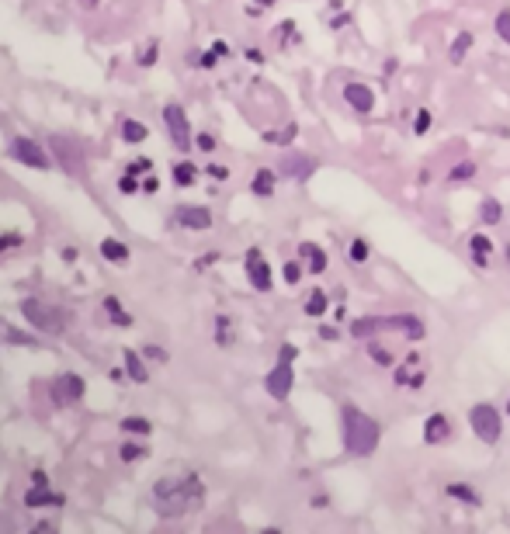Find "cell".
<instances>
[{"instance_id":"obj_6","label":"cell","mask_w":510,"mask_h":534,"mask_svg":"<svg viewBox=\"0 0 510 534\" xmlns=\"http://www.w3.org/2000/svg\"><path fill=\"white\" fill-rule=\"evenodd\" d=\"M163 122H167V129H170L174 146H177L181 153H188V149H191V129H188L184 108H181V104H167V108H163Z\"/></svg>"},{"instance_id":"obj_29","label":"cell","mask_w":510,"mask_h":534,"mask_svg":"<svg viewBox=\"0 0 510 534\" xmlns=\"http://www.w3.org/2000/svg\"><path fill=\"white\" fill-rule=\"evenodd\" d=\"M496 35H500L503 42H510V11H500V15H496Z\"/></svg>"},{"instance_id":"obj_34","label":"cell","mask_w":510,"mask_h":534,"mask_svg":"<svg viewBox=\"0 0 510 534\" xmlns=\"http://www.w3.org/2000/svg\"><path fill=\"white\" fill-rule=\"evenodd\" d=\"M143 454H146V448H139V444H125V448H122V458H125V461H136V458H143Z\"/></svg>"},{"instance_id":"obj_2","label":"cell","mask_w":510,"mask_h":534,"mask_svg":"<svg viewBox=\"0 0 510 534\" xmlns=\"http://www.w3.org/2000/svg\"><path fill=\"white\" fill-rule=\"evenodd\" d=\"M379 437H382V430H379V423L368 413H361L354 406L344 409V448L351 454H358V458L372 454L379 448Z\"/></svg>"},{"instance_id":"obj_10","label":"cell","mask_w":510,"mask_h":534,"mask_svg":"<svg viewBox=\"0 0 510 534\" xmlns=\"http://www.w3.org/2000/svg\"><path fill=\"white\" fill-rule=\"evenodd\" d=\"M246 275H250V285L257 292H271V267L261 257V250H246Z\"/></svg>"},{"instance_id":"obj_19","label":"cell","mask_w":510,"mask_h":534,"mask_svg":"<svg viewBox=\"0 0 510 534\" xmlns=\"http://www.w3.org/2000/svg\"><path fill=\"white\" fill-rule=\"evenodd\" d=\"M253 194H261V198H271L275 194V174L271 170H257V177H253Z\"/></svg>"},{"instance_id":"obj_40","label":"cell","mask_w":510,"mask_h":534,"mask_svg":"<svg viewBox=\"0 0 510 534\" xmlns=\"http://www.w3.org/2000/svg\"><path fill=\"white\" fill-rule=\"evenodd\" d=\"M278 358H282V361H295V347H292V344H285Z\"/></svg>"},{"instance_id":"obj_1","label":"cell","mask_w":510,"mask_h":534,"mask_svg":"<svg viewBox=\"0 0 510 534\" xmlns=\"http://www.w3.org/2000/svg\"><path fill=\"white\" fill-rule=\"evenodd\" d=\"M205 499V489L194 475H184V479H160L153 486V510L160 517H181L188 510H198Z\"/></svg>"},{"instance_id":"obj_39","label":"cell","mask_w":510,"mask_h":534,"mask_svg":"<svg viewBox=\"0 0 510 534\" xmlns=\"http://www.w3.org/2000/svg\"><path fill=\"white\" fill-rule=\"evenodd\" d=\"M118 187H122L125 194H132V191H136L139 184H136V177H122V181H118Z\"/></svg>"},{"instance_id":"obj_37","label":"cell","mask_w":510,"mask_h":534,"mask_svg":"<svg viewBox=\"0 0 510 534\" xmlns=\"http://www.w3.org/2000/svg\"><path fill=\"white\" fill-rule=\"evenodd\" d=\"M205 174H208L212 181H226V177H229V170H226V167H219V163H212V167H208Z\"/></svg>"},{"instance_id":"obj_38","label":"cell","mask_w":510,"mask_h":534,"mask_svg":"<svg viewBox=\"0 0 510 534\" xmlns=\"http://www.w3.org/2000/svg\"><path fill=\"white\" fill-rule=\"evenodd\" d=\"M21 243V236L18 232H11V236H0V250H11V246H18Z\"/></svg>"},{"instance_id":"obj_9","label":"cell","mask_w":510,"mask_h":534,"mask_svg":"<svg viewBox=\"0 0 510 534\" xmlns=\"http://www.w3.org/2000/svg\"><path fill=\"white\" fill-rule=\"evenodd\" d=\"M292 382H295L292 361H282V358H278V368H271V375L264 378L268 392H271L275 399H289V392H292Z\"/></svg>"},{"instance_id":"obj_27","label":"cell","mask_w":510,"mask_h":534,"mask_svg":"<svg viewBox=\"0 0 510 534\" xmlns=\"http://www.w3.org/2000/svg\"><path fill=\"white\" fill-rule=\"evenodd\" d=\"M375 330H379V320H354V326H351L354 337H372Z\"/></svg>"},{"instance_id":"obj_8","label":"cell","mask_w":510,"mask_h":534,"mask_svg":"<svg viewBox=\"0 0 510 534\" xmlns=\"http://www.w3.org/2000/svg\"><path fill=\"white\" fill-rule=\"evenodd\" d=\"M84 392H87V385H84L80 375H60V378L53 382V399H56L60 406H73V403H80Z\"/></svg>"},{"instance_id":"obj_32","label":"cell","mask_w":510,"mask_h":534,"mask_svg":"<svg viewBox=\"0 0 510 534\" xmlns=\"http://www.w3.org/2000/svg\"><path fill=\"white\" fill-rule=\"evenodd\" d=\"M122 427H125L129 434H132V430H136V434H146V430H149V420H143V416H129Z\"/></svg>"},{"instance_id":"obj_4","label":"cell","mask_w":510,"mask_h":534,"mask_svg":"<svg viewBox=\"0 0 510 534\" xmlns=\"http://www.w3.org/2000/svg\"><path fill=\"white\" fill-rule=\"evenodd\" d=\"M468 423H472V434H475L482 444H496V441H500L503 420H500V413H496L489 403H479V406H472V413H468Z\"/></svg>"},{"instance_id":"obj_3","label":"cell","mask_w":510,"mask_h":534,"mask_svg":"<svg viewBox=\"0 0 510 534\" xmlns=\"http://www.w3.org/2000/svg\"><path fill=\"white\" fill-rule=\"evenodd\" d=\"M21 313H25V320H28L32 326H39V330H46V333H60V330L66 326L63 309L46 306V302H39V299H25V302H21Z\"/></svg>"},{"instance_id":"obj_31","label":"cell","mask_w":510,"mask_h":534,"mask_svg":"<svg viewBox=\"0 0 510 534\" xmlns=\"http://www.w3.org/2000/svg\"><path fill=\"white\" fill-rule=\"evenodd\" d=\"M351 260H354V264H365V260H368V243H365V239H354V243H351Z\"/></svg>"},{"instance_id":"obj_18","label":"cell","mask_w":510,"mask_h":534,"mask_svg":"<svg viewBox=\"0 0 510 534\" xmlns=\"http://www.w3.org/2000/svg\"><path fill=\"white\" fill-rule=\"evenodd\" d=\"M60 503V496L49 492V486H32V492H25V506H49Z\"/></svg>"},{"instance_id":"obj_24","label":"cell","mask_w":510,"mask_h":534,"mask_svg":"<svg viewBox=\"0 0 510 534\" xmlns=\"http://www.w3.org/2000/svg\"><path fill=\"white\" fill-rule=\"evenodd\" d=\"M500 215H503V208H500V201H493V198H486V201H482V222H486V225H496V222H500Z\"/></svg>"},{"instance_id":"obj_42","label":"cell","mask_w":510,"mask_h":534,"mask_svg":"<svg viewBox=\"0 0 510 534\" xmlns=\"http://www.w3.org/2000/svg\"><path fill=\"white\" fill-rule=\"evenodd\" d=\"M146 358H156V361H167V354L160 347H146Z\"/></svg>"},{"instance_id":"obj_13","label":"cell","mask_w":510,"mask_h":534,"mask_svg":"<svg viewBox=\"0 0 510 534\" xmlns=\"http://www.w3.org/2000/svg\"><path fill=\"white\" fill-rule=\"evenodd\" d=\"M174 219H177L184 229H198V232L212 225V212H208V208H188V205H184V208L174 212Z\"/></svg>"},{"instance_id":"obj_16","label":"cell","mask_w":510,"mask_h":534,"mask_svg":"<svg viewBox=\"0 0 510 534\" xmlns=\"http://www.w3.org/2000/svg\"><path fill=\"white\" fill-rule=\"evenodd\" d=\"M468 246H472V260H475L479 267H486V264H489V253H493V246H489V239H486L482 232H475V236L468 239Z\"/></svg>"},{"instance_id":"obj_23","label":"cell","mask_w":510,"mask_h":534,"mask_svg":"<svg viewBox=\"0 0 510 534\" xmlns=\"http://www.w3.org/2000/svg\"><path fill=\"white\" fill-rule=\"evenodd\" d=\"M194 177H198V170H194L191 163H177V167H174V181H177L181 187H188V184H194Z\"/></svg>"},{"instance_id":"obj_14","label":"cell","mask_w":510,"mask_h":534,"mask_svg":"<svg viewBox=\"0 0 510 534\" xmlns=\"http://www.w3.org/2000/svg\"><path fill=\"white\" fill-rule=\"evenodd\" d=\"M448 434H451V423H448L444 413H434V416L424 423V441H427V444H441Z\"/></svg>"},{"instance_id":"obj_33","label":"cell","mask_w":510,"mask_h":534,"mask_svg":"<svg viewBox=\"0 0 510 534\" xmlns=\"http://www.w3.org/2000/svg\"><path fill=\"white\" fill-rule=\"evenodd\" d=\"M430 129V111H417V122H413V132L417 136H424Z\"/></svg>"},{"instance_id":"obj_22","label":"cell","mask_w":510,"mask_h":534,"mask_svg":"<svg viewBox=\"0 0 510 534\" xmlns=\"http://www.w3.org/2000/svg\"><path fill=\"white\" fill-rule=\"evenodd\" d=\"M122 136H125L129 142H143V139H146V125H143V122H132V118H129V122L122 125Z\"/></svg>"},{"instance_id":"obj_44","label":"cell","mask_w":510,"mask_h":534,"mask_svg":"<svg viewBox=\"0 0 510 534\" xmlns=\"http://www.w3.org/2000/svg\"><path fill=\"white\" fill-rule=\"evenodd\" d=\"M507 260H510V246H507Z\"/></svg>"},{"instance_id":"obj_15","label":"cell","mask_w":510,"mask_h":534,"mask_svg":"<svg viewBox=\"0 0 510 534\" xmlns=\"http://www.w3.org/2000/svg\"><path fill=\"white\" fill-rule=\"evenodd\" d=\"M299 253L306 257V264H309V271H313V275H323V271H327V253H323L320 246L302 243V246H299Z\"/></svg>"},{"instance_id":"obj_36","label":"cell","mask_w":510,"mask_h":534,"mask_svg":"<svg viewBox=\"0 0 510 534\" xmlns=\"http://www.w3.org/2000/svg\"><path fill=\"white\" fill-rule=\"evenodd\" d=\"M194 142H198V149H205V153H212V149H215V139H212L208 132H201V136H198Z\"/></svg>"},{"instance_id":"obj_21","label":"cell","mask_w":510,"mask_h":534,"mask_svg":"<svg viewBox=\"0 0 510 534\" xmlns=\"http://www.w3.org/2000/svg\"><path fill=\"white\" fill-rule=\"evenodd\" d=\"M125 371H129L136 382H146V378H149V371L143 368V358H139L136 351H125Z\"/></svg>"},{"instance_id":"obj_35","label":"cell","mask_w":510,"mask_h":534,"mask_svg":"<svg viewBox=\"0 0 510 534\" xmlns=\"http://www.w3.org/2000/svg\"><path fill=\"white\" fill-rule=\"evenodd\" d=\"M299 275H302V271H299V264H295V260H292V264H285V282H289V285H295V282H299Z\"/></svg>"},{"instance_id":"obj_25","label":"cell","mask_w":510,"mask_h":534,"mask_svg":"<svg viewBox=\"0 0 510 534\" xmlns=\"http://www.w3.org/2000/svg\"><path fill=\"white\" fill-rule=\"evenodd\" d=\"M468 46H472V35L462 32V35L455 39V46H451V63H462V56L468 53Z\"/></svg>"},{"instance_id":"obj_28","label":"cell","mask_w":510,"mask_h":534,"mask_svg":"<svg viewBox=\"0 0 510 534\" xmlns=\"http://www.w3.org/2000/svg\"><path fill=\"white\" fill-rule=\"evenodd\" d=\"M448 492H451V496H458V499H465L468 506H479V496H475L468 486H448Z\"/></svg>"},{"instance_id":"obj_11","label":"cell","mask_w":510,"mask_h":534,"mask_svg":"<svg viewBox=\"0 0 510 534\" xmlns=\"http://www.w3.org/2000/svg\"><path fill=\"white\" fill-rule=\"evenodd\" d=\"M344 101H347L354 111H361V115H368V111L375 108V94H372L365 84H347V87H344Z\"/></svg>"},{"instance_id":"obj_26","label":"cell","mask_w":510,"mask_h":534,"mask_svg":"<svg viewBox=\"0 0 510 534\" xmlns=\"http://www.w3.org/2000/svg\"><path fill=\"white\" fill-rule=\"evenodd\" d=\"M306 313H309V316H323V313H327V295H323V292H313V295L306 299Z\"/></svg>"},{"instance_id":"obj_17","label":"cell","mask_w":510,"mask_h":534,"mask_svg":"<svg viewBox=\"0 0 510 534\" xmlns=\"http://www.w3.org/2000/svg\"><path fill=\"white\" fill-rule=\"evenodd\" d=\"M101 257H108L111 264H125L129 260V246L118 239H101Z\"/></svg>"},{"instance_id":"obj_20","label":"cell","mask_w":510,"mask_h":534,"mask_svg":"<svg viewBox=\"0 0 510 534\" xmlns=\"http://www.w3.org/2000/svg\"><path fill=\"white\" fill-rule=\"evenodd\" d=\"M104 313H108V320H111V323H118V326H132V316H129V313L122 309V302H118V299H111V295L104 299Z\"/></svg>"},{"instance_id":"obj_12","label":"cell","mask_w":510,"mask_h":534,"mask_svg":"<svg viewBox=\"0 0 510 534\" xmlns=\"http://www.w3.org/2000/svg\"><path fill=\"white\" fill-rule=\"evenodd\" d=\"M313 170H316V160H309V156H302V153L282 156V174H289V177H295V181H306Z\"/></svg>"},{"instance_id":"obj_41","label":"cell","mask_w":510,"mask_h":534,"mask_svg":"<svg viewBox=\"0 0 510 534\" xmlns=\"http://www.w3.org/2000/svg\"><path fill=\"white\" fill-rule=\"evenodd\" d=\"M32 486H49V475L46 472H32Z\"/></svg>"},{"instance_id":"obj_43","label":"cell","mask_w":510,"mask_h":534,"mask_svg":"<svg viewBox=\"0 0 510 534\" xmlns=\"http://www.w3.org/2000/svg\"><path fill=\"white\" fill-rule=\"evenodd\" d=\"M84 4H91V8H94V4H98V0H84Z\"/></svg>"},{"instance_id":"obj_30","label":"cell","mask_w":510,"mask_h":534,"mask_svg":"<svg viewBox=\"0 0 510 534\" xmlns=\"http://www.w3.org/2000/svg\"><path fill=\"white\" fill-rule=\"evenodd\" d=\"M472 174H475V163H458V167H451L448 177H451V181H468Z\"/></svg>"},{"instance_id":"obj_5","label":"cell","mask_w":510,"mask_h":534,"mask_svg":"<svg viewBox=\"0 0 510 534\" xmlns=\"http://www.w3.org/2000/svg\"><path fill=\"white\" fill-rule=\"evenodd\" d=\"M11 156L18 160V163H25V167H35V170H49V153L35 142V139H25V136H18L15 142H11Z\"/></svg>"},{"instance_id":"obj_7","label":"cell","mask_w":510,"mask_h":534,"mask_svg":"<svg viewBox=\"0 0 510 534\" xmlns=\"http://www.w3.org/2000/svg\"><path fill=\"white\" fill-rule=\"evenodd\" d=\"M49 146H53V153L63 160V167H66V174H73V177H84L87 174V163H84V153L70 142V139H60V136H53L49 139Z\"/></svg>"}]
</instances>
